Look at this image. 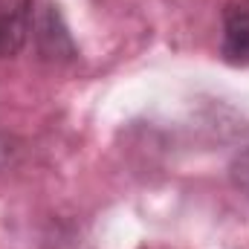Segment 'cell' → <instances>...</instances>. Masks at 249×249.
<instances>
[{"mask_svg":"<svg viewBox=\"0 0 249 249\" xmlns=\"http://www.w3.org/2000/svg\"><path fill=\"white\" fill-rule=\"evenodd\" d=\"M32 26V0H0V61L20 53Z\"/></svg>","mask_w":249,"mask_h":249,"instance_id":"cell-2","label":"cell"},{"mask_svg":"<svg viewBox=\"0 0 249 249\" xmlns=\"http://www.w3.org/2000/svg\"><path fill=\"white\" fill-rule=\"evenodd\" d=\"M232 183L244 197H249V148H244L232 162Z\"/></svg>","mask_w":249,"mask_h":249,"instance_id":"cell-3","label":"cell"},{"mask_svg":"<svg viewBox=\"0 0 249 249\" xmlns=\"http://www.w3.org/2000/svg\"><path fill=\"white\" fill-rule=\"evenodd\" d=\"M220 55L229 64L249 67V0H229L226 3Z\"/></svg>","mask_w":249,"mask_h":249,"instance_id":"cell-1","label":"cell"}]
</instances>
